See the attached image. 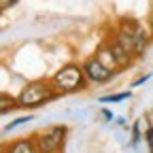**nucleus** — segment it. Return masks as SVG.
Instances as JSON below:
<instances>
[{
  "label": "nucleus",
  "instance_id": "f257e3e1",
  "mask_svg": "<svg viewBox=\"0 0 153 153\" xmlns=\"http://www.w3.org/2000/svg\"><path fill=\"white\" fill-rule=\"evenodd\" d=\"M151 32L134 17H121L117 28H115L113 41H117L123 49H128L134 57H138L145 53L149 41H151Z\"/></svg>",
  "mask_w": 153,
  "mask_h": 153
},
{
  "label": "nucleus",
  "instance_id": "f03ea898",
  "mask_svg": "<svg viewBox=\"0 0 153 153\" xmlns=\"http://www.w3.org/2000/svg\"><path fill=\"white\" fill-rule=\"evenodd\" d=\"M49 81H51L55 94H60V96L81 91V89H85V85L89 83V81H87V74H85V70H83V64H74V62L62 66Z\"/></svg>",
  "mask_w": 153,
  "mask_h": 153
},
{
  "label": "nucleus",
  "instance_id": "7ed1b4c3",
  "mask_svg": "<svg viewBox=\"0 0 153 153\" xmlns=\"http://www.w3.org/2000/svg\"><path fill=\"white\" fill-rule=\"evenodd\" d=\"M60 94H55L51 81H45V79H36V81H30L28 85L22 87V91H19L17 96V102L22 108H36L45 104L47 100H53L57 98Z\"/></svg>",
  "mask_w": 153,
  "mask_h": 153
},
{
  "label": "nucleus",
  "instance_id": "20e7f679",
  "mask_svg": "<svg viewBox=\"0 0 153 153\" xmlns=\"http://www.w3.org/2000/svg\"><path fill=\"white\" fill-rule=\"evenodd\" d=\"M66 132H68L66 126H51V128H45L38 134H34L38 153H60L64 138H66Z\"/></svg>",
  "mask_w": 153,
  "mask_h": 153
},
{
  "label": "nucleus",
  "instance_id": "39448f33",
  "mask_svg": "<svg viewBox=\"0 0 153 153\" xmlns=\"http://www.w3.org/2000/svg\"><path fill=\"white\" fill-rule=\"evenodd\" d=\"M83 70L87 74V81L89 83H96V85H102V83L111 81L113 74H115V70H111L108 66H104L96 55L87 57V60L83 62Z\"/></svg>",
  "mask_w": 153,
  "mask_h": 153
},
{
  "label": "nucleus",
  "instance_id": "423d86ee",
  "mask_svg": "<svg viewBox=\"0 0 153 153\" xmlns=\"http://www.w3.org/2000/svg\"><path fill=\"white\" fill-rule=\"evenodd\" d=\"M98 60L104 64V66H108L111 70H115L117 72L119 68H121V64H119V60H117V55H115V51H113V47L111 45H106V43H102L98 49H96V53H94Z\"/></svg>",
  "mask_w": 153,
  "mask_h": 153
},
{
  "label": "nucleus",
  "instance_id": "0eeeda50",
  "mask_svg": "<svg viewBox=\"0 0 153 153\" xmlns=\"http://www.w3.org/2000/svg\"><path fill=\"white\" fill-rule=\"evenodd\" d=\"M4 153H38L34 136L30 138H15L4 147Z\"/></svg>",
  "mask_w": 153,
  "mask_h": 153
},
{
  "label": "nucleus",
  "instance_id": "6e6552de",
  "mask_svg": "<svg viewBox=\"0 0 153 153\" xmlns=\"http://www.w3.org/2000/svg\"><path fill=\"white\" fill-rule=\"evenodd\" d=\"M19 106V102H17V98H13L11 94H0V113H11L13 108H17Z\"/></svg>",
  "mask_w": 153,
  "mask_h": 153
},
{
  "label": "nucleus",
  "instance_id": "1a4fd4ad",
  "mask_svg": "<svg viewBox=\"0 0 153 153\" xmlns=\"http://www.w3.org/2000/svg\"><path fill=\"white\" fill-rule=\"evenodd\" d=\"M130 98V91H121V94H113V96H104V98H100L102 102H113V104H117L121 100Z\"/></svg>",
  "mask_w": 153,
  "mask_h": 153
},
{
  "label": "nucleus",
  "instance_id": "9d476101",
  "mask_svg": "<svg viewBox=\"0 0 153 153\" xmlns=\"http://www.w3.org/2000/svg\"><path fill=\"white\" fill-rule=\"evenodd\" d=\"M30 119H32V115H28V117H22V119H15L11 126H7V128H4V132H11V130H15L17 126H22V123H26V121H30Z\"/></svg>",
  "mask_w": 153,
  "mask_h": 153
},
{
  "label": "nucleus",
  "instance_id": "9b49d317",
  "mask_svg": "<svg viewBox=\"0 0 153 153\" xmlns=\"http://www.w3.org/2000/svg\"><path fill=\"white\" fill-rule=\"evenodd\" d=\"M13 4H17V0H0V11H9Z\"/></svg>",
  "mask_w": 153,
  "mask_h": 153
},
{
  "label": "nucleus",
  "instance_id": "f8f14e48",
  "mask_svg": "<svg viewBox=\"0 0 153 153\" xmlns=\"http://www.w3.org/2000/svg\"><path fill=\"white\" fill-rule=\"evenodd\" d=\"M149 30H151V34H153V13H151V17H149Z\"/></svg>",
  "mask_w": 153,
  "mask_h": 153
}]
</instances>
